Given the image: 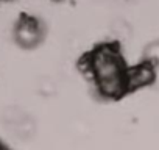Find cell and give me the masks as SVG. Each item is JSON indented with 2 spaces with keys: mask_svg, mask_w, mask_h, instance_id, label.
<instances>
[{
  "mask_svg": "<svg viewBox=\"0 0 159 150\" xmlns=\"http://www.w3.org/2000/svg\"><path fill=\"white\" fill-rule=\"evenodd\" d=\"M44 31L38 19L22 16L14 27V39L22 49H34L42 41Z\"/></svg>",
  "mask_w": 159,
  "mask_h": 150,
  "instance_id": "3957f363",
  "label": "cell"
},
{
  "mask_svg": "<svg viewBox=\"0 0 159 150\" xmlns=\"http://www.w3.org/2000/svg\"><path fill=\"white\" fill-rule=\"evenodd\" d=\"M2 122L7 131L19 139V141H27L31 139L36 133V122L34 119L25 113L19 106H7L2 113Z\"/></svg>",
  "mask_w": 159,
  "mask_h": 150,
  "instance_id": "7a4b0ae2",
  "label": "cell"
},
{
  "mask_svg": "<svg viewBox=\"0 0 159 150\" xmlns=\"http://www.w3.org/2000/svg\"><path fill=\"white\" fill-rule=\"evenodd\" d=\"M0 150H7V148H5V147H3L2 144H0Z\"/></svg>",
  "mask_w": 159,
  "mask_h": 150,
  "instance_id": "8992f818",
  "label": "cell"
},
{
  "mask_svg": "<svg viewBox=\"0 0 159 150\" xmlns=\"http://www.w3.org/2000/svg\"><path fill=\"white\" fill-rule=\"evenodd\" d=\"M153 80H156V73L150 63L143 61L139 66L128 69V86L129 89L142 88L145 85H150Z\"/></svg>",
  "mask_w": 159,
  "mask_h": 150,
  "instance_id": "277c9868",
  "label": "cell"
},
{
  "mask_svg": "<svg viewBox=\"0 0 159 150\" xmlns=\"http://www.w3.org/2000/svg\"><path fill=\"white\" fill-rule=\"evenodd\" d=\"M86 72L98 92L106 99H119L128 86V69L114 44H102L86 56Z\"/></svg>",
  "mask_w": 159,
  "mask_h": 150,
  "instance_id": "6da1fadb",
  "label": "cell"
},
{
  "mask_svg": "<svg viewBox=\"0 0 159 150\" xmlns=\"http://www.w3.org/2000/svg\"><path fill=\"white\" fill-rule=\"evenodd\" d=\"M145 61L151 64V67H153V70L156 73V78H159V42H154V44H151L147 49Z\"/></svg>",
  "mask_w": 159,
  "mask_h": 150,
  "instance_id": "5b68a950",
  "label": "cell"
}]
</instances>
